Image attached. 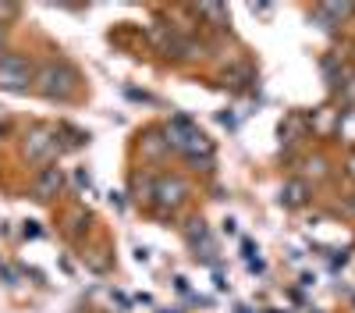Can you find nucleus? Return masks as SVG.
Listing matches in <instances>:
<instances>
[{"label": "nucleus", "mask_w": 355, "mask_h": 313, "mask_svg": "<svg viewBox=\"0 0 355 313\" xmlns=\"http://www.w3.org/2000/svg\"><path fill=\"white\" fill-rule=\"evenodd\" d=\"M167 146H174L178 153H185L189 160H202V164H210V157H214L210 139H206L189 118H171V125H167Z\"/></svg>", "instance_id": "1"}, {"label": "nucleus", "mask_w": 355, "mask_h": 313, "mask_svg": "<svg viewBox=\"0 0 355 313\" xmlns=\"http://www.w3.org/2000/svg\"><path fill=\"white\" fill-rule=\"evenodd\" d=\"M33 85L43 96H50V100H68L78 90V75H75V68L68 61H46L33 75Z\"/></svg>", "instance_id": "2"}, {"label": "nucleus", "mask_w": 355, "mask_h": 313, "mask_svg": "<svg viewBox=\"0 0 355 313\" xmlns=\"http://www.w3.org/2000/svg\"><path fill=\"white\" fill-rule=\"evenodd\" d=\"M28 85H33V68H28L25 57H18V53H4V57H0V90L28 93Z\"/></svg>", "instance_id": "3"}, {"label": "nucleus", "mask_w": 355, "mask_h": 313, "mask_svg": "<svg viewBox=\"0 0 355 313\" xmlns=\"http://www.w3.org/2000/svg\"><path fill=\"white\" fill-rule=\"evenodd\" d=\"M57 153V132L50 128H36L25 135V157L28 160H50Z\"/></svg>", "instance_id": "4"}, {"label": "nucleus", "mask_w": 355, "mask_h": 313, "mask_svg": "<svg viewBox=\"0 0 355 313\" xmlns=\"http://www.w3.org/2000/svg\"><path fill=\"white\" fill-rule=\"evenodd\" d=\"M61 189H64V175H61V167H57V164H50V167H43L40 175H36L33 196L36 199H53Z\"/></svg>", "instance_id": "5"}, {"label": "nucleus", "mask_w": 355, "mask_h": 313, "mask_svg": "<svg viewBox=\"0 0 355 313\" xmlns=\"http://www.w3.org/2000/svg\"><path fill=\"white\" fill-rule=\"evenodd\" d=\"M157 196H160L164 207H178V203L185 199V182H182V178H164V182L157 185Z\"/></svg>", "instance_id": "6"}, {"label": "nucleus", "mask_w": 355, "mask_h": 313, "mask_svg": "<svg viewBox=\"0 0 355 313\" xmlns=\"http://www.w3.org/2000/svg\"><path fill=\"white\" fill-rule=\"evenodd\" d=\"M306 182H299V178H295V182H288L284 189H281V203L284 207H302L306 203Z\"/></svg>", "instance_id": "7"}, {"label": "nucleus", "mask_w": 355, "mask_h": 313, "mask_svg": "<svg viewBox=\"0 0 355 313\" xmlns=\"http://www.w3.org/2000/svg\"><path fill=\"white\" fill-rule=\"evenodd\" d=\"M0 46H4V28H0Z\"/></svg>", "instance_id": "8"}, {"label": "nucleus", "mask_w": 355, "mask_h": 313, "mask_svg": "<svg viewBox=\"0 0 355 313\" xmlns=\"http://www.w3.org/2000/svg\"><path fill=\"white\" fill-rule=\"evenodd\" d=\"M239 313H249V306H239Z\"/></svg>", "instance_id": "9"}, {"label": "nucleus", "mask_w": 355, "mask_h": 313, "mask_svg": "<svg viewBox=\"0 0 355 313\" xmlns=\"http://www.w3.org/2000/svg\"><path fill=\"white\" fill-rule=\"evenodd\" d=\"M352 175H355V157H352Z\"/></svg>", "instance_id": "10"}, {"label": "nucleus", "mask_w": 355, "mask_h": 313, "mask_svg": "<svg viewBox=\"0 0 355 313\" xmlns=\"http://www.w3.org/2000/svg\"><path fill=\"white\" fill-rule=\"evenodd\" d=\"M0 135H4V125H0Z\"/></svg>", "instance_id": "11"}, {"label": "nucleus", "mask_w": 355, "mask_h": 313, "mask_svg": "<svg viewBox=\"0 0 355 313\" xmlns=\"http://www.w3.org/2000/svg\"><path fill=\"white\" fill-rule=\"evenodd\" d=\"M352 207H355V199H352Z\"/></svg>", "instance_id": "12"}]
</instances>
